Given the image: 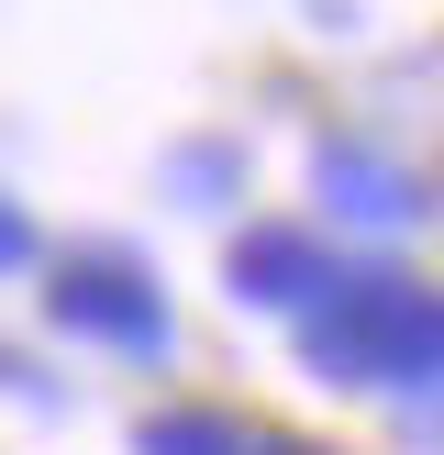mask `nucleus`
Segmentation results:
<instances>
[{
  "instance_id": "1",
  "label": "nucleus",
  "mask_w": 444,
  "mask_h": 455,
  "mask_svg": "<svg viewBox=\"0 0 444 455\" xmlns=\"http://www.w3.org/2000/svg\"><path fill=\"white\" fill-rule=\"evenodd\" d=\"M56 311H67L78 333L133 345V355L167 345V311H155V289H145V278H123V267H78V278H56Z\"/></svg>"
},
{
  "instance_id": "2",
  "label": "nucleus",
  "mask_w": 444,
  "mask_h": 455,
  "mask_svg": "<svg viewBox=\"0 0 444 455\" xmlns=\"http://www.w3.org/2000/svg\"><path fill=\"white\" fill-rule=\"evenodd\" d=\"M322 178H333V200H345V212H367V222H411V212H422V178L377 167V156H355V145H333Z\"/></svg>"
},
{
  "instance_id": "3",
  "label": "nucleus",
  "mask_w": 444,
  "mask_h": 455,
  "mask_svg": "<svg viewBox=\"0 0 444 455\" xmlns=\"http://www.w3.org/2000/svg\"><path fill=\"white\" fill-rule=\"evenodd\" d=\"M234 278H244V300H300V289L322 278V256H311L300 234H256V244L234 256Z\"/></svg>"
},
{
  "instance_id": "4",
  "label": "nucleus",
  "mask_w": 444,
  "mask_h": 455,
  "mask_svg": "<svg viewBox=\"0 0 444 455\" xmlns=\"http://www.w3.org/2000/svg\"><path fill=\"white\" fill-rule=\"evenodd\" d=\"M145 455H244V444L211 411H178V422H145Z\"/></svg>"
},
{
  "instance_id": "5",
  "label": "nucleus",
  "mask_w": 444,
  "mask_h": 455,
  "mask_svg": "<svg viewBox=\"0 0 444 455\" xmlns=\"http://www.w3.org/2000/svg\"><path fill=\"white\" fill-rule=\"evenodd\" d=\"M22 256H34V222H22V212H0V267H22Z\"/></svg>"
}]
</instances>
